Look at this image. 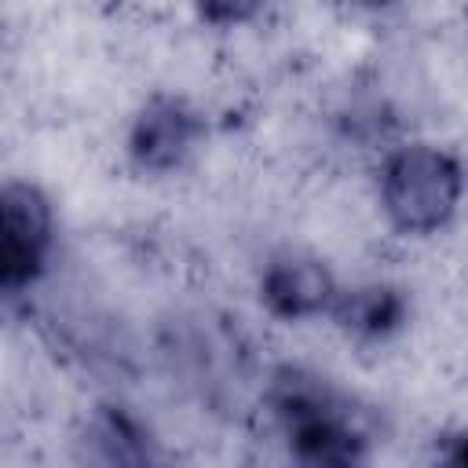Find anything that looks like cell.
Masks as SVG:
<instances>
[{"mask_svg":"<svg viewBox=\"0 0 468 468\" xmlns=\"http://www.w3.org/2000/svg\"><path fill=\"white\" fill-rule=\"evenodd\" d=\"M267 402L292 468H369V435L322 377L285 366L274 373Z\"/></svg>","mask_w":468,"mask_h":468,"instance_id":"cell-1","label":"cell"},{"mask_svg":"<svg viewBox=\"0 0 468 468\" xmlns=\"http://www.w3.org/2000/svg\"><path fill=\"white\" fill-rule=\"evenodd\" d=\"M464 194V168L450 150L410 143L399 146L380 168V208L399 234L442 230Z\"/></svg>","mask_w":468,"mask_h":468,"instance_id":"cell-2","label":"cell"},{"mask_svg":"<svg viewBox=\"0 0 468 468\" xmlns=\"http://www.w3.org/2000/svg\"><path fill=\"white\" fill-rule=\"evenodd\" d=\"M55 241L51 201L40 186L26 179H11L0 190V289L4 296H18L40 282L48 271Z\"/></svg>","mask_w":468,"mask_h":468,"instance_id":"cell-3","label":"cell"},{"mask_svg":"<svg viewBox=\"0 0 468 468\" xmlns=\"http://www.w3.org/2000/svg\"><path fill=\"white\" fill-rule=\"evenodd\" d=\"M205 135V121L183 99L154 95L132 121L128 157L139 172H172L179 168Z\"/></svg>","mask_w":468,"mask_h":468,"instance_id":"cell-4","label":"cell"},{"mask_svg":"<svg viewBox=\"0 0 468 468\" xmlns=\"http://www.w3.org/2000/svg\"><path fill=\"white\" fill-rule=\"evenodd\" d=\"M340 296V285L333 278V271L314 260V256H274L263 267L260 278V300L274 318L285 322H300V318H318L329 314L333 303Z\"/></svg>","mask_w":468,"mask_h":468,"instance_id":"cell-5","label":"cell"},{"mask_svg":"<svg viewBox=\"0 0 468 468\" xmlns=\"http://www.w3.org/2000/svg\"><path fill=\"white\" fill-rule=\"evenodd\" d=\"M329 314L355 340H388L391 333H399L406 325L410 300L402 289H395L388 282H369V285L340 289Z\"/></svg>","mask_w":468,"mask_h":468,"instance_id":"cell-6","label":"cell"},{"mask_svg":"<svg viewBox=\"0 0 468 468\" xmlns=\"http://www.w3.org/2000/svg\"><path fill=\"white\" fill-rule=\"evenodd\" d=\"M428 468H468V428L439 435Z\"/></svg>","mask_w":468,"mask_h":468,"instance_id":"cell-7","label":"cell"},{"mask_svg":"<svg viewBox=\"0 0 468 468\" xmlns=\"http://www.w3.org/2000/svg\"><path fill=\"white\" fill-rule=\"evenodd\" d=\"M135 468H157V464H150V461H146V464H135Z\"/></svg>","mask_w":468,"mask_h":468,"instance_id":"cell-8","label":"cell"}]
</instances>
